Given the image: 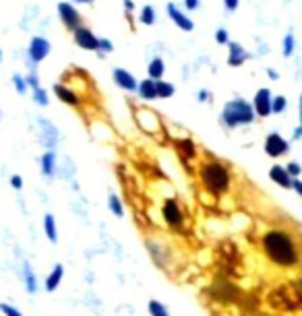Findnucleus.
Masks as SVG:
<instances>
[{
	"label": "nucleus",
	"mask_w": 302,
	"mask_h": 316,
	"mask_svg": "<svg viewBox=\"0 0 302 316\" xmlns=\"http://www.w3.org/2000/svg\"><path fill=\"white\" fill-rule=\"evenodd\" d=\"M13 85H15V89H17V93H19V96H25V93H27V81H25V77L23 75H19V73H15L13 75Z\"/></svg>",
	"instance_id": "nucleus-33"
},
{
	"label": "nucleus",
	"mask_w": 302,
	"mask_h": 316,
	"mask_svg": "<svg viewBox=\"0 0 302 316\" xmlns=\"http://www.w3.org/2000/svg\"><path fill=\"white\" fill-rule=\"evenodd\" d=\"M108 207H110V211H112L116 217H123V215H125V205H123V201H120V197L114 195V193L108 197Z\"/></svg>",
	"instance_id": "nucleus-29"
},
{
	"label": "nucleus",
	"mask_w": 302,
	"mask_h": 316,
	"mask_svg": "<svg viewBox=\"0 0 302 316\" xmlns=\"http://www.w3.org/2000/svg\"><path fill=\"white\" fill-rule=\"evenodd\" d=\"M147 312H149V316H170L168 308L162 302H158V300H151L147 304Z\"/></svg>",
	"instance_id": "nucleus-30"
},
{
	"label": "nucleus",
	"mask_w": 302,
	"mask_h": 316,
	"mask_svg": "<svg viewBox=\"0 0 302 316\" xmlns=\"http://www.w3.org/2000/svg\"><path fill=\"white\" fill-rule=\"evenodd\" d=\"M269 178L274 180L278 186H282V188H292V184H294V178L282 166H274V168H271L269 170Z\"/></svg>",
	"instance_id": "nucleus-21"
},
{
	"label": "nucleus",
	"mask_w": 302,
	"mask_h": 316,
	"mask_svg": "<svg viewBox=\"0 0 302 316\" xmlns=\"http://www.w3.org/2000/svg\"><path fill=\"white\" fill-rule=\"evenodd\" d=\"M261 250L271 265L280 269H294L302 261V252L294 236L286 230H269L261 236Z\"/></svg>",
	"instance_id": "nucleus-1"
},
{
	"label": "nucleus",
	"mask_w": 302,
	"mask_h": 316,
	"mask_svg": "<svg viewBox=\"0 0 302 316\" xmlns=\"http://www.w3.org/2000/svg\"><path fill=\"white\" fill-rule=\"evenodd\" d=\"M267 75H269V79H274V81H278V79H280L278 71H274V69H267Z\"/></svg>",
	"instance_id": "nucleus-46"
},
{
	"label": "nucleus",
	"mask_w": 302,
	"mask_h": 316,
	"mask_svg": "<svg viewBox=\"0 0 302 316\" xmlns=\"http://www.w3.org/2000/svg\"><path fill=\"white\" fill-rule=\"evenodd\" d=\"M286 170H288V174L296 180L300 174H302V168H300V164H296V162H288V166H286Z\"/></svg>",
	"instance_id": "nucleus-39"
},
{
	"label": "nucleus",
	"mask_w": 302,
	"mask_h": 316,
	"mask_svg": "<svg viewBox=\"0 0 302 316\" xmlns=\"http://www.w3.org/2000/svg\"><path fill=\"white\" fill-rule=\"evenodd\" d=\"M238 5H240V0H224V9L228 13H234L238 9Z\"/></svg>",
	"instance_id": "nucleus-41"
},
{
	"label": "nucleus",
	"mask_w": 302,
	"mask_h": 316,
	"mask_svg": "<svg viewBox=\"0 0 302 316\" xmlns=\"http://www.w3.org/2000/svg\"><path fill=\"white\" fill-rule=\"evenodd\" d=\"M288 106V100L284 96H276L274 102H271V114H282Z\"/></svg>",
	"instance_id": "nucleus-34"
},
{
	"label": "nucleus",
	"mask_w": 302,
	"mask_h": 316,
	"mask_svg": "<svg viewBox=\"0 0 302 316\" xmlns=\"http://www.w3.org/2000/svg\"><path fill=\"white\" fill-rule=\"evenodd\" d=\"M216 42H218L220 46H228V44H230V34H228V29L220 27V29L216 31Z\"/></svg>",
	"instance_id": "nucleus-36"
},
{
	"label": "nucleus",
	"mask_w": 302,
	"mask_h": 316,
	"mask_svg": "<svg viewBox=\"0 0 302 316\" xmlns=\"http://www.w3.org/2000/svg\"><path fill=\"white\" fill-rule=\"evenodd\" d=\"M3 58H5V52H3V48H0V62H3Z\"/></svg>",
	"instance_id": "nucleus-51"
},
{
	"label": "nucleus",
	"mask_w": 302,
	"mask_h": 316,
	"mask_svg": "<svg viewBox=\"0 0 302 316\" xmlns=\"http://www.w3.org/2000/svg\"><path fill=\"white\" fill-rule=\"evenodd\" d=\"M25 81H27V87L32 89V91H34V89H38V87H42V85H40V77H38V73H36V71H29V75L25 77Z\"/></svg>",
	"instance_id": "nucleus-37"
},
{
	"label": "nucleus",
	"mask_w": 302,
	"mask_h": 316,
	"mask_svg": "<svg viewBox=\"0 0 302 316\" xmlns=\"http://www.w3.org/2000/svg\"><path fill=\"white\" fill-rule=\"evenodd\" d=\"M56 11H58V17H60V21H63V25L71 31V34H73L77 27L83 25V15L77 11V7L71 3V0H69V3H67V0L58 3L56 5Z\"/></svg>",
	"instance_id": "nucleus-7"
},
{
	"label": "nucleus",
	"mask_w": 302,
	"mask_h": 316,
	"mask_svg": "<svg viewBox=\"0 0 302 316\" xmlns=\"http://www.w3.org/2000/svg\"><path fill=\"white\" fill-rule=\"evenodd\" d=\"M251 58V54L243 48V46H240L238 42H230L228 44V65L230 67H243L245 65V62Z\"/></svg>",
	"instance_id": "nucleus-18"
},
{
	"label": "nucleus",
	"mask_w": 302,
	"mask_h": 316,
	"mask_svg": "<svg viewBox=\"0 0 302 316\" xmlns=\"http://www.w3.org/2000/svg\"><path fill=\"white\" fill-rule=\"evenodd\" d=\"M0 312H3L5 316H23L15 306H11V304H7V302H0Z\"/></svg>",
	"instance_id": "nucleus-38"
},
{
	"label": "nucleus",
	"mask_w": 302,
	"mask_h": 316,
	"mask_svg": "<svg viewBox=\"0 0 302 316\" xmlns=\"http://www.w3.org/2000/svg\"><path fill=\"white\" fill-rule=\"evenodd\" d=\"M52 52V44L48 38L44 36H34L29 40V46H27V54H25V62L29 71H38L40 62H44L48 58V54Z\"/></svg>",
	"instance_id": "nucleus-5"
},
{
	"label": "nucleus",
	"mask_w": 302,
	"mask_h": 316,
	"mask_svg": "<svg viewBox=\"0 0 302 316\" xmlns=\"http://www.w3.org/2000/svg\"><path fill=\"white\" fill-rule=\"evenodd\" d=\"M288 151H290V145H288V141L282 135H278V133L267 135V139H265V153L269 157H282Z\"/></svg>",
	"instance_id": "nucleus-14"
},
{
	"label": "nucleus",
	"mask_w": 302,
	"mask_h": 316,
	"mask_svg": "<svg viewBox=\"0 0 302 316\" xmlns=\"http://www.w3.org/2000/svg\"><path fill=\"white\" fill-rule=\"evenodd\" d=\"M38 124H40V133H38V139L42 143V147H46V151H54V147L58 145V139H60V133L54 126V122H50L48 118H38Z\"/></svg>",
	"instance_id": "nucleus-8"
},
{
	"label": "nucleus",
	"mask_w": 302,
	"mask_h": 316,
	"mask_svg": "<svg viewBox=\"0 0 302 316\" xmlns=\"http://www.w3.org/2000/svg\"><path fill=\"white\" fill-rule=\"evenodd\" d=\"M292 188H294V191L302 197V180H298V178H296V180H294V184H292Z\"/></svg>",
	"instance_id": "nucleus-45"
},
{
	"label": "nucleus",
	"mask_w": 302,
	"mask_h": 316,
	"mask_svg": "<svg viewBox=\"0 0 302 316\" xmlns=\"http://www.w3.org/2000/svg\"><path fill=\"white\" fill-rule=\"evenodd\" d=\"M23 281H25V290L27 294H36L38 292V279H36V273L32 269L29 263H23Z\"/></svg>",
	"instance_id": "nucleus-25"
},
{
	"label": "nucleus",
	"mask_w": 302,
	"mask_h": 316,
	"mask_svg": "<svg viewBox=\"0 0 302 316\" xmlns=\"http://www.w3.org/2000/svg\"><path fill=\"white\" fill-rule=\"evenodd\" d=\"M112 79H114V83H116L120 89L127 91V93H137V89H139L137 77H135L131 71H127V69H120V67L112 69Z\"/></svg>",
	"instance_id": "nucleus-13"
},
{
	"label": "nucleus",
	"mask_w": 302,
	"mask_h": 316,
	"mask_svg": "<svg viewBox=\"0 0 302 316\" xmlns=\"http://www.w3.org/2000/svg\"><path fill=\"white\" fill-rule=\"evenodd\" d=\"M164 75H166V62H164V58H160V56L151 58V62L147 65V77L154 79V81H162Z\"/></svg>",
	"instance_id": "nucleus-23"
},
{
	"label": "nucleus",
	"mask_w": 302,
	"mask_h": 316,
	"mask_svg": "<svg viewBox=\"0 0 302 316\" xmlns=\"http://www.w3.org/2000/svg\"><path fill=\"white\" fill-rule=\"evenodd\" d=\"M255 120V110L253 104H249L243 98H234L230 100L220 116V122L226 126V129H236V126H243V124H251Z\"/></svg>",
	"instance_id": "nucleus-4"
},
{
	"label": "nucleus",
	"mask_w": 302,
	"mask_h": 316,
	"mask_svg": "<svg viewBox=\"0 0 302 316\" xmlns=\"http://www.w3.org/2000/svg\"><path fill=\"white\" fill-rule=\"evenodd\" d=\"M73 5H94L96 0H71Z\"/></svg>",
	"instance_id": "nucleus-47"
},
{
	"label": "nucleus",
	"mask_w": 302,
	"mask_h": 316,
	"mask_svg": "<svg viewBox=\"0 0 302 316\" xmlns=\"http://www.w3.org/2000/svg\"><path fill=\"white\" fill-rule=\"evenodd\" d=\"M44 234L48 236V240L50 242H58V230H56V219H54V215H50V213H46L44 215Z\"/></svg>",
	"instance_id": "nucleus-27"
},
{
	"label": "nucleus",
	"mask_w": 302,
	"mask_h": 316,
	"mask_svg": "<svg viewBox=\"0 0 302 316\" xmlns=\"http://www.w3.org/2000/svg\"><path fill=\"white\" fill-rule=\"evenodd\" d=\"M176 93V87H174V83H170V81H158V100H170L172 96Z\"/></svg>",
	"instance_id": "nucleus-28"
},
{
	"label": "nucleus",
	"mask_w": 302,
	"mask_h": 316,
	"mask_svg": "<svg viewBox=\"0 0 302 316\" xmlns=\"http://www.w3.org/2000/svg\"><path fill=\"white\" fill-rule=\"evenodd\" d=\"M300 122H302V98H300Z\"/></svg>",
	"instance_id": "nucleus-50"
},
{
	"label": "nucleus",
	"mask_w": 302,
	"mask_h": 316,
	"mask_svg": "<svg viewBox=\"0 0 302 316\" xmlns=\"http://www.w3.org/2000/svg\"><path fill=\"white\" fill-rule=\"evenodd\" d=\"M145 248L149 250L151 259L158 267H166L172 261V250L166 242H156V240H145Z\"/></svg>",
	"instance_id": "nucleus-11"
},
{
	"label": "nucleus",
	"mask_w": 302,
	"mask_h": 316,
	"mask_svg": "<svg viewBox=\"0 0 302 316\" xmlns=\"http://www.w3.org/2000/svg\"><path fill=\"white\" fill-rule=\"evenodd\" d=\"M267 304L280 312H302V290L294 286V281L282 283L269 290Z\"/></svg>",
	"instance_id": "nucleus-3"
},
{
	"label": "nucleus",
	"mask_w": 302,
	"mask_h": 316,
	"mask_svg": "<svg viewBox=\"0 0 302 316\" xmlns=\"http://www.w3.org/2000/svg\"><path fill=\"white\" fill-rule=\"evenodd\" d=\"M137 96H139L143 102H154V100H158V81H154V79H143V81H139Z\"/></svg>",
	"instance_id": "nucleus-20"
},
{
	"label": "nucleus",
	"mask_w": 302,
	"mask_h": 316,
	"mask_svg": "<svg viewBox=\"0 0 302 316\" xmlns=\"http://www.w3.org/2000/svg\"><path fill=\"white\" fill-rule=\"evenodd\" d=\"M137 122L143 131H149V133H156L160 129V118L156 114V110H139L137 112Z\"/></svg>",
	"instance_id": "nucleus-19"
},
{
	"label": "nucleus",
	"mask_w": 302,
	"mask_h": 316,
	"mask_svg": "<svg viewBox=\"0 0 302 316\" xmlns=\"http://www.w3.org/2000/svg\"><path fill=\"white\" fill-rule=\"evenodd\" d=\"M162 217L166 221V226L174 232L185 230V211L180 207V203L176 199H166L162 205Z\"/></svg>",
	"instance_id": "nucleus-6"
},
{
	"label": "nucleus",
	"mask_w": 302,
	"mask_h": 316,
	"mask_svg": "<svg viewBox=\"0 0 302 316\" xmlns=\"http://www.w3.org/2000/svg\"><path fill=\"white\" fill-rule=\"evenodd\" d=\"M63 277H65V267L63 265H54V269H52V273L46 277V290L48 292H56L58 290V286L63 283Z\"/></svg>",
	"instance_id": "nucleus-24"
},
{
	"label": "nucleus",
	"mask_w": 302,
	"mask_h": 316,
	"mask_svg": "<svg viewBox=\"0 0 302 316\" xmlns=\"http://www.w3.org/2000/svg\"><path fill=\"white\" fill-rule=\"evenodd\" d=\"M11 186L15 188V191H21V188H23V178H21L19 174L11 176Z\"/></svg>",
	"instance_id": "nucleus-42"
},
{
	"label": "nucleus",
	"mask_w": 302,
	"mask_h": 316,
	"mask_svg": "<svg viewBox=\"0 0 302 316\" xmlns=\"http://www.w3.org/2000/svg\"><path fill=\"white\" fill-rule=\"evenodd\" d=\"M214 296L218 302H222V304H232V302H236L238 298H240V290H236L230 281H222V283H218V286L211 290Z\"/></svg>",
	"instance_id": "nucleus-16"
},
{
	"label": "nucleus",
	"mask_w": 302,
	"mask_h": 316,
	"mask_svg": "<svg viewBox=\"0 0 302 316\" xmlns=\"http://www.w3.org/2000/svg\"><path fill=\"white\" fill-rule=\"evenodd\" d=\"M271 102H274V98H271V91L269 89H259L255 93V100H253V110L257 116L261 118H267L271 114Z\"/></svg>",
	"instance_id": "nucleus-17"
},
{
	"label": "nucleus",
	"mask_w": 302,
	"mask_h": 316,
	"mask_svg": "<svg viewBox=\"0 0 302 316\" xmlns=\"http://www.w3.org/2000/svg\"><path fill=\"white\" fill-rule=\"evenodd\" d=\"M52 91H54V96L58 98V102H63V104H67V106L79 108V106L83 104L81 96H79V93H77L75 89H71L69 85H63V83H56Z\"/></svg>",
	"instance_id": "nucleus-15"
},
{
	"label": "nucleus",
	"mask_w": 302,
	"mask_h": 316,
	"mask_svg": "<svg viewBox=\"0 0 302 316\" xmlns=\"http://www.w3.org/2000/svg\"><path fill=\"white\" fill-rule=\"evenodd\" d=\"M166 13H168L170 21H172L178 29L187 31V34H191V31L195 29V21H193L185 11H180V7H178L176 3H168V5H166Z\"/></svg>",
	"instance_id": "nucleus-12"
},
{
	"label": "nucleus",
	"mask_w": 302,
	"mask_h": 316,
	"mask_svg": "<svg viewBox=\"0 0 302 316\" xmlns=\"http://www.w3.org/2000/svg\"><path fill=\"white\" fill-rule=\"evenodd\" d=\"M73 42L81 50H87V52H98V48H100V38L87 25H81L73 31Z\"/></svg>",
	"instance_id": "nucleus-10"
},
{
	"label": "nucleus",
	"mask_w": 302,
	"mask_h": 316,
	"mask_svg": "<svg viewBox=\"0 0 302 316\" xmlns=\"http://www.w3.org/2000/svg\"><path fill=\"white\" fill-rule=\"evenodd\" d=\"M0 122H3V108H0Z\"/></svg>",
	"instance_id": "nucleus-52"
},
{
	"label": "nucleus",
	"mask_w": 302,
	"mask_h": 316,
	"mask_svg": "<svg viewBox=\"0 0 302 316\" xmlns=\"http://www.w3.org/2000/svg\"><path fill=\"white\" fill-rule=\"evenodd\" d=\"M32 100H34L40 108H48V104H50V100H48V91H46L44 87H38V89L32 91Z\"/></svg>",
	"instance_id": "nucleus-31"
},
{
	"label": "nucleus",
	"mask_w": 302,
	"mask_h": 316,
	"mask_svg": "<svg viewBox=\"0 0 302 316\" xmlns=\"http://www.w3.org/2000/svg\"><path fill=\"white\" fill-rule=\"evenodd\" d=\"M294 286H296V288H300V290H302V275H300V277H298V279H294Z\"/></svg>",
	"instance_id": "nucleus-49"
},
{
	"label": "nucleus",
	"mask_w": 302,
	"mask_h": 316,
	"mask_svg": "<svg viewBox=\"0 0 302 316\" xmlns=\"http://www.w3.org/2000/svg\"><path fill=\"white\" fill-rule=\"evenodd\" d=\"M156 21H158L156 7H154V5H145V7L141 9V13H139V23L149 27V25H156Z\"/></svg>",
	"instance_id": "nucleus-26"
},
{
	"label": "nucleus",
	"mask_w": 302,
	"mask_h": 316,
	"mask_svg": "<svg viewBox=\"0 0 302 316\" xmlns=\"http://www.w3.org/2000/svg\"><path fill=\"white\" fill-rule=\"evenodd\" d=\"M174 149H176V153H178V157H180V162H183V166L191 172V162L197 160V153H199L197 143H195L193 139H189V137L174 139Z\"/></svg>",
	"instance_id": "nucleus-9"
},
{
	"label": "nucleus",
	"mask_w": 302,
	"mask_h": 316,
	"mask_svg": "<svg viewBox=\"0 0 302 316\" xmlns=\"http://www.w3.org/2000/svg\"><path fill=\"white\" fill-rule=\"evenodd\" d=\"M199 182L205 188L207 195L222 197L230 191L232 174L224 162L216 160V157H209V160L201 162V166H199Z\"/></svg>",
	"instance_id": "nucleus-2"
},
{
	"label": "nucleus",
	"mask_w": 302,
	"mask_h": 316,
	"mask_svg": "<svg viewBox=\"0 0 302 316\" xmlns=\"http://www.w3.org/2000/svg\"><path fill=\"white\" fill-rule=\"evenodd\" d=\"M114 52V42L112 40H108V38H100V48H98V56H108V54H112Z\"/></svg>",
	"instance_id": "nucleus-32"
},
{
	"label": "nucleus",
	"mask_w": 302,
	"mask_h": 316,
	"mask_svg": "<svg viewBox=\"0 0 302 316\" xmlns=\"http://www.w3.org/2000/svg\"><path fill=\"white\" fill-rule=\"evenodd\" d=\"M197 102H211V93L207 89H199L197 93Z\"/></svg>",
	"instance_id": "nucleus-43"
},
{
	"label": "nucleus",
	"mask_w": 302,
	"mask_h": 316,
	"mask_svg": "<svg viewBox=\"0 0 302 316\" xmlns=\"http://www.w3.org/2000/svg\"><path fill=\"white\" fill-rule=\"evenodd\" d=\"M294 139H302V124L294 131Z\"/></svg>",
	"instance_id": "nucleus-48"
},
{
	"label": "nucleus",
	"mask_w": 302,
	"mask_h": 316,
	"mask_svg": "<svg viewBox=\"0 0 302 316\" xmlns=\"http://www.w3.org/2000/svg\"><path fill=\"white\" fill-rule=\"evenodd\" d=\"M40 170L44 178H54L56 174V153L54 151H44L40 157Z\"/></svg>",
	"instance_id": "nucleus-22"
},
{
	"label": "nucleus",
	"mask_w": 302,
	"mask_h": 316,
	"mask_svg": "<svg viewBox=\"0 0 302 316\" xmlns=\"http://www.w3.org/2000/svg\"><path fill=\"white\" fill-rule=\"evenodd\" d=\"M123 9L127 15H131L135 11V0H123Z\"/></svg>",
	"instance_id": "nucleus-44"
},
{
	"label": "nucleus",
	"mask_w": 302,
	"mask_h": 316,
	"mask_svg": "<svg viewBox=\"0 0 302 316\" xmlns=\"http://www.w3.org/2000/svg\"><path fill=\"white\" fill-rule=\"evenodd\" d=\"M185 9L187 11H199L201 9V0H185Z\"/></svg>",
	"instance_id": "nucleus-40"
},
{
	"label": "nucleus",
	"mask_w": 302,
	"mask_h": 316,
	"mask_svg": "<svg viewBox=\"0 0 302 316\" xmlns=\"http://www.w3.org/2000/svg\"><path fill=\"white\" fill-rule=\"evenodd\" d=\"M282 52H284L286 58H290V56L294 54V36H292V34H288V36L284 38V48H282Z\"/></svg>",
	"instance_id": "nucleus-35"
}]
</instances>
